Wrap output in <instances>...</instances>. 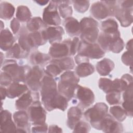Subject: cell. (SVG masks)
Wrapping results in <instances>:
<instances>
[{"instance_id": "obj_4", "label": "cell", "mask_w": 133, "mask_h": 133, "mask_svg": "<svg viewBox=\"0 0 133 133\" xmlns=\"http://www.w3.org/2000/svg\"><path fill=\"white\" fill-rule=\"evenodd\" d=\"M79 24L81 41L90 44L95 43L99 34L97 21L91 17H85L81 20Z\"/></svg>"}, {"instance_id": "obj_7", "label": "cell", "mask_w": 133, "mask_h": 133, "mask_svg": "<svg viewBox=\"0 0 133 133\" xmlns=\"http://www.w3.org/2000/svg\"><path fill=\"white\" fill-rule=\"evenodd\" d=\"M26 110L30 122L33 126L45 123L46 112L39 100L34 101Z\"/></svg>"}, {"instance_id": "obj_46", "label": "cell", "mask_w": 133, "mask_h": 133, "mask_svg": "<svg viewBox=\"0 0 133 133\" xmlns=\"http://www.w3.org/2000/svg\"><path fill=\"white\" fill-rule=\"evenodd\" d=\"M10 28L14 34H17L21 28L20 21L16 18H14L10 22Z\"/></svg>"}, {"instance_id": "obj_48", "label": "cell", "mask_w": 133, "mask_h": 133, "mask_svg": "<svg viewBox=\"0 0 133 133\" xmlns=\"http://www.w3.org/2000/svg\"><path fill=\"white\" fill-rule=\"evenodd\" d=\"M74 60H75V62L77 65L83 63L89 62V61L88 58L79 54H77V55L75 56L74 58Z\"/></svg>"}, {"instance_id": "obj_44", "label": "cell", "mask_w": 133, "mask_h": 133, "mask_svg": "<svg viewBox=\"0 0 133 133\" xmlns=\"http://www.w3.org/2000/svg\"><path fill=\"white\" fill-rule=\"evenodd\" d=\"M80 42L79 38L77 37H74L71 41L70 43V56H74L77 52L79 44Z\"/></svg>"}, {"instance_id": "obj_22", "label": "cell", "mask_w": 133, "mask_h": 133, "mask_svg": "<svg viewBox=\"0 0 133 133\" xmlns=\"http://www.w3.org/2000/svg\"><path fill=\"white\" fill-rule=\"evenodd\" d=\"M15 42V37L8 29L1 31L0 47L2 50L7 51L14 45Z\"/></svg>"}, {"instance_id": "obj_36", "label": "cell", "mask_w": 133, "mask_h": 133, "mask_svg": "<svg viewBox=\"0 0 133 133\" xmlns=\"http://www.w3.org/2000/svg\"><path fill=\"white\" fill-rule=\"evenodd\" d=\"M109 112L111 115L116 120L119 122L124 121L127 117V114L124 109L118 105H115L111 107Z\"/></svg>"}, {"instance_id": "obj_13", "label": "cell", "mask_w": 133, "mask_h": 133, "mask_svg": "<svg viewBox=\"0 0 133 133\" xmlns=\"http://www.w3.org/2000/svg\"><path fill=\"white\" fill-rule=\"evenodd\" d=\"M13 119L17 126V132H30V124L27 112L18 110L13 114Z\"/></svg>"}, {"instance_id": "obj_2", "label": "cell", "mask_w": 133, "mask_h": 133, "mask_svg": "<svg viewBox=\"0 0 133 133\" xmlns=\"http://www.w3.org/2000/svg\"><path fill=\"white\" fill-rule=\"evenodd\" d=\"M1 70L8 74L13 82L24 83L31 68L28 65H22L13 59L4 60L1 64Z\"/></svg>"}, {"instance_id": "obj_29", "label": "cell", "mask_w": 133, "mask_h": 133, "mask_svg": "<svg viewBox=\"0 0 133 133\" xmlns=\"http://www.w3.org/2000/svg\"><path fill=\"white\" fill-rule=\"evenodd\" d=\"M121 37V34L110 35L103 32L99 33L97 41L98 44L102 49L105 52L109 51L110 45L112 39L115 37Z\"/></svg>"}, {"instance_id": "obj_9", "label": "cell", "mask_w": 133, "mask_h": 133, "mask_svg": "<svg viewBox=\"0 0 133 133\" xmlns=\"http://www.w3.org/2000/svg\"><path fill=\"white\" fill-rule=\"evenodd\" d=\"M43 20L46 25L50 26H59L61 24V19L55 1H50L48 5L45 8Z\"/></svg>"}, {"instance_id": "obj_23", "label": "cell", "mask_w": 133, "mask_h": 133, "mask_svg": "<svg viewBox=\"0 0 133 133\" xmlns=\"http://www.w3.org/2000/svg\"><path fill=\"white\" fill-rule=\"evenodd\" d=\"M114 66L115 64L112 60L109 58H103L97 63L96 69L100 75L107 76L109 75Z\"/></svg>"}, {"instance_id": "obj_50", "label": "cell", "mask_w": 133, "mask_h": 133, "mask_svg": "<svg viewBox=\"0 0 133 133\" xmlns=\"http://www.w3.org/2000/svg\"><path fill=\"white\" fill-rule=\"evenodd\" d=\"M0 92H1V99L2 101L4 100L6 97H7V92H6V88L4 86H1L0 88Z\"/></svg>"}, {"instance_id": "obj_11", "label": "cell", "mask_w": 133, "mask_h": 133, "mask_svg": "<svg viewBox=\"0 0 133 133\" xmlns=\"http://www.w3.org/2000/svg\"><path fill=\"white\" fill-rule=\"evenodd\" d=\"M71 40L66 39L62 42L55 43L50 47L48 54L51 58L60 59L70 56V43Z\"/></svg>"}, {"instance_id": "obj_39", "label": "cell", "mask_w": 133, "mask_h": 133, "mask_svg": "<svg viewBox=\"0 0 133 133\" xmlns=\"http://www.w3.org/2000/svg\"><path fill=\"white\" fill-rule=\"evenodd\" d=\"M71 2L73 5L75 10L79 13H84L86 12L90 5L89 1H72Z\"/></svg>"}, {"instance_id": "obj_43", "label": "cell", "mask_w": 133, "mask_h": 133, "mask_svg": "<svg viewBox=\"0 0 133 133\" xmlns=\"http://www.w3.org/2000/svg\"><path fill=\"white\" fill-rule=\"evenodd\" d=\"M13 82L11 77L7 73L3 71L1 72L0 83L1 86L4 87L8 86Z\"/></svg>"}, {"instance_id": "obj_31", "label": "cell", "mask_w": 133, "mask_h": 133, "mask_svg": "<svg viewBox=\"0 0 133 133\" xmlns=\"http://www.w3.org/2000/svg\"><path fill=\"white\" fill-rule=\"evenodd\" d=\"M15 11L14 6L10 3L2 2L0 4V18L4 20H9Z\"/></svg>"}, {"instance_id": "obj_18", "label": "cell", "mask_w": 133, "mask_h": 133, "mask_svg": "<svg viewBox=\"0 0 133 133\" xmlns=\"http://www.w3.org/2000/svg\"><path fill=\"white\" fill-rule=\"evenodd\" d=\"M1 132H16L17 126L12 119L11 113L7 110L1 112Z\"/></svg>"}, {"instance_id": "obj_16", "label": "cell", "mask_w": 133, "mask_h": 133, "mask_svg": "<svg viewBox=\"0 0 133 133\" xmlns=\"http://www.w3.org/2000/svg\"><path fill=\"white\" fill-rule=\"evenodd\" d=\"M91 15L97 20H102L111 16L108 6L104 1L96 2L93 3L90 7Z\"/></svg>"}, {"instance_id": "obj_10", "label": "cell", "mask_w": 133, "mask_h": 133, "mask_svg": "<svg viewBox=\"0 0 133 133\" xmlns=\"http://www.w3.org/2000/svg\"><path fill=\"white\" fill-rule=\"evenodd\" d=\"M44 72L39 66H34L24 83L30 90L37 91L41 87V82L44 76Z\"/></svg>"}, {"instance_id": "obj_5", "label": "cell", "mask_w": 133, "mask_h": 133, "mask_svg": "<svg viewBox=\"0 0 133 133\" xmlns=\"http://www.w3.org/2000/svg\"><path fill=\"white\" fill-rule=\"evenodd\" d=\"M108 112V107L105 103L98 102L86 110L84 116L93 128L100 130L101 124Z\"/></svg>"}, {"instance_id": "obj_14", "label": "cell", "mask_w": 133, "mask_h": 133, "mask_svg": "<svg viewBox=\"0 0 133 133\" xmlns=\"http://www.w3.org/2000/svg\"><path fill=\"white\" fill-rule=\"evenodd\" d=\"M100 130L104 132H122L123 126L119 122L108 113L101 124Z\"/></svg>"}, {"instance_id": "obj_49", "label": "cell", "mask_w": 133, "mask_h": 133, "mask_svg": "<svg viewBox=\"0 0 133 133\" xmlns=\"http://www.w3.org/2000/svg\"><path fill=\"white\" fill-rule=\"evenodd\" d=\"M48 132H62V129L56 125H51L49 127L48 129Z\"/></svg>"}, {"instance_id": "obj_37", "label": "cell", "mask_w": 133, "mask_h": 133, "mask_svg": "<svg viewBox=\"0 0 133 133\" xmlns=\"http://www.w3.org/2000/svg\"><path fill=\"white\" fill-rule=\"evenodd\" d=\"M124 41L121 37H115L112 39L110 45L109 51L116 54L119 53L124 49Z\"/></svg>"}, {"instance_id": "obj_19", "label": "cell", "mask_w": 133, "mask_h": 133, "mask_svg": "<svg viewBox=\"0 0 133 133\" xmlns=\"http://www.w3.org/2000/svg\"><path fill=\"white\" fill-rule=\"evenodd\" d=\"M28 90L29 88L25 83L12 82L6 88L7 97L10 99H14L21 96Z\"/></svg>"}, {"instance_id": "obj_6", "label": "cell", "mask_w": 133, "mask_h": 133, "mask_svg": "<svg viewBox=\"0 0 133 133\" xmlns=\"http://www.w3.org/2000/svg\"><path fill=\"white\" fill-rule=\"evenodd\" d=\"M73 98L74 100L72 102L83 109L90 107L95 99V95L90 88L79 85H77L75 90Z\"/></svg>"}, {"instance_id": "obj_8", "label": "cell", "mask_w": 133, "mask_h": 133, "mask_svg": "<svg viewBox=\"0 0 133 133\" xmlns=\"http://www.w3.org/2000/svg\"><path fill=\"white\" fill-rule=\"evenodd\" d=\"M78 54L92 59H98L104 57L105 52L97 43H88L80 41L77 50Z\"/></svg>"}, {"instance_id": "obj_40", "label": "cell", "mask_w": 133, "mask_h": 133, "mask_svg": "<svg viewBox=\"0 0 133 133\" xmlns=\"http://www.w3.org/2000/svg\"><path fill=\"white\" fill-rule=\"evenodd\" d=\"M106 100L110 105L119 104L121 102V92L112 91L107 94Z\"/></svg>"}, {"instance_id": "obj_47", "label": "cell", "mask_w": 133, "mask_h": 133, "mask_svg": "<svg viewBox=\"0 0 133 133\" xmlns=\"http://www.w3.org/2000/svg\"><path fill=\"white\" fill-rule=\"evenodd\" d=\"M48 126L45 123L44 124L33 126L31 128V132H46L48 131Z\"/></svg>"}, {"instance_id": "obj_30", "label": "cell", "mask_w": 133, "mask_h": 133, "mask_svg": "<svg viewBox=\"0 0 133 133\" xmlns=\"http://www.w3.org/2000/svg\"><path fill=\"white\" fill-rule=\"evenodd\" d=\"M58 6L59 13L62 18L66 19L71 17L72 15L71 1H55Z\"/></svg>"}, {"instance_id": "obj_25", "label": "cell", "mask_w": 133, "mask_h": 133, "mask_svg": "<svg viewBox=\"0 0 133 133\" xmlns=\"http://www.w3.org/2000/svg\"><path fill=\"white\" fill-rule=\"evenodd\" d=\"M28 38L32 49H36L38 46L44 45L47 42L44 37L43 31L28 33Z\"/></svg>"}, {"instance_id": "obj_1", "label": "cell", "mask_w": 133, "mask_h": 133, "mask_svg": "<svg viewBox=\"0 0 133 133\" xmlns=\"http://www.w3.org/2000/svg\"><path fill=\"white\" fill-rule=\"evenodd\" d=\"M79 82V78L74 71H66L60 77L57 84L58 92L63 96L68 101L73 98L75 90Z\"/></svg>"}, {"instance_id": "obj_32", "label": "cell", "mask_w": 133, "mask_h": 133, "mask_svg": "<svg viewBox=\"0 0 133 133\" xmlns=\"http://www.w3.org/2000/svg\"><path fill=\"white\" fill-rule=\"evenodd\" d=\"M95 70V67L92 64L86 62L78 64L75 68V72L79 77H85L92 74Z\"/></svg>"}, {"instance_id": "obj_52", "label": "cell", "mask_w": 133, "mask_h": 133, "mask_svg": "<svg viewBox=\"0 0 133 133\" xmlns=\"http://www.w3.org/2000/svg\"><path fill=\"white\" fill-rule=\"evenodd\" d=\"M35 3H36L37 4H38L39 5L41 6H44L46 5L48 3H49L50 1H34Z\"/></svg>"}, {"instance_id": "obj_17", "label": "cell", "mask_w": 133, "mask_h": 133, "mask_svg": "<svg viewBox=\"0 0 133 133\" xmlns=\"http://www.w3.org/2000/svg\"><path fill=\"white\" fill-rule=\"evenodd\" d=\"M114 16L119 21L121 26H129L132 22V8L122 7L119 3Z\"/></svg>"}, {"instance_id": "obj_45", "label": "cell", "mask_w": 133, "mask_h": 133, "mask_svg": "<svg viewBox=\"0 0 133 133\" xmlns=\"http://www.w3.org/2000/svg\"><path fill=\"white\" fill-rule=\"evenodd\" d=\"M122 108L125 111L127 116L130 117L132 116V100H124Z\"/></svg>"}, {"instance_id": "obj_27", "label": "cell", "mask_w": 133, "mask_h": 133, "mask_svg": "<svg viewBox=\"0 0 133 133\" xmlns=\"http://www.w3.org/2000/svg\"><path fill=\"white\" fill-rule=\"evenodd\" d=\"M47 28V25L39 17L32 18L26 22V28L30 32H41Z\"/></svg>"}, {"instance_id": "obj_51", "label": "cell", "mask_w": 133, "mask_h": 133, "mask_svg": "<svg viewBox=\"0 0 133 133\" xmlns=\"http://www.w3.org/2000/svg\"><path fill=\"white\" fill-rule=\"evenodd\" d=\"M126 48L127 50L132 51V39H130L126 44Z\"/></svg>"}, {"instance_id": "obj_21", "label": "cell", "mask_w": 133, "mask_h": 133, "mask_svg": "<svg viewBox=\"0 0 133 133\" xmlns=\"http://www.w3.org/2000/svg\"><path fill=\"white\" fill-rule=\"evenodd\" d=\"M63 25L65 31L71 36H75L80 35L81 26L79 22L77 19L73 17H69L65 19Z\"/></svg>"}, {"instance_id": "obj_24", "label": "cell", "mask_w": 133, "mask_h": 133, "mask_svg": "<svg viewBox=\"0 0 133 133\" xmlns=\"http://www.w3.org/2000/svg\"><path fill=\"white\" fill-rule=\"evenodd\" d=\"M118 27V26L117 22L113 18H109L103 21L100 24L101 32L110 35L120 34Z\"/></svg>"}, {"instance_id": "obj_33", "label": "cell", "mask_w": 133, "mask_h": 133, "mask_svg": "<svg viewBox=\"0 0 133 133\" xmlns=\"http://www.w3.org/2000/svg\"><path fill=\"white\" fill-rule=\"evenodd\" d=\"M52 60L56 62L61 69L64 71H71L75 68V62L71 56L60 59H54Z\"/></svg>"}, {"instance_id": "obj_35", "label": "cell", "mask_w": 133, "mask_h": 133, "mask_svg": "<svg viewBox=\"0 0 133 133\" xmlns=\"http://www.w3.org/2000/svg\"><path fill=\"white\" fill-rule=\"evenodd\" d=\"M44 72L46 75L54 78L60 75L63 71L56 62L51 60L45 67Z\"/></svg>"}, {"instance_id": "obj_3", "label": "cell", "mask_w": 133, "mask_h": 133, "mask_svg": "<svg viewBox=\"0 0 133 133\" xmlns=\"http://www.w3.org/2000/svg\"><path fill=\"white\" fill-rule=\"evenodd\" d=\"M39 90L43 105L47 111H51V104L59 93L56 80L45 74L42 79Z\"/></svg>"}, {"instance_id": "obj_41", "label": "cell", "mask_w": 133, "mask_h": 133, "mask_svg": "<svg viewBox=\"0 0 133 133\" xmlns=\"http://www.w3.org/2000/svg\"><path fill=\"white\" fill-rule=\"evenodd\" d=\"M73 130V132H89L90 130V126L88 123L79 121Z\"/></svg>"}, {"instance_id": "obj_26", "label": "cell", "mask_w": 133, "mask_h": 133, "mask_svg": "<svg viewBox=\"0 0 133 133\" xmlns=\"http://www.w3.org/2000/svg\"><path fill=\"white\" fill-rule=\"evenodd\" d=\"M29 52L23 49L18 43H16L6 51V57L12 59L25 58L28 56Z\"/></svg>"}, {"instance_id": "obj_34", "label": "cell", "mask_w": 133, "mask_h": 133, "mask_svg": "<svg viewBox=\"0 0 133 133\" xmlns=\"http://www.w3.org/2000/svg\"><path fill=\"white\" fill-rule=\"evenodd\" d=\"M16 16L20 22H27L32 18V14L28 7L20 5L17 8Z\"/></svg>"}, {"instance_id": "obj_42", "label": "cell", "mask_w": 133, "mask_h": 133, "mask_svg": "<svg viewBox=\"0 0 133 133\" xmlns=\"http://www.w3.org/2000/svg\"><path fill=\"white\" fill-rule=\"evenodd\" d=\"M122 62L126 65L129 66L131 68L132 62V51L127 50L124 52L121 57Z\"/></svg>"}, {"instance_id": "obj_28", "label": "cell", "mask_w": 133, "mask_h": 133, "mask_svg": "<svg viewBox=\"0 0 133 133\" xmlns=\"http://www.w3.org/2000/svg\"><path fill=\"white\" fill-rule=\"evenodd\" d=\"M51 60V57L49 54L35 51L30 57V62L34 66H41L47 64Z\"/></svg>"}, {"instance_id": "obj_15", "label": "cell", "mask_w": 133, "mask_h": 133, "mask_svg": "<svg viewBox=\"0 0 133 133\" xmlns=\"http://www.w3.org/2000/svg\"><path fill=\"white\" fill-rule=\"evenodd\" d=\"M43 33L47 41L52 45L61 42L64 32L60 26H50L43 30Z\"/></svg>"}, {"instance_id": "obj_38", "label": "cell", "mask_w": 133, "mask_h": 133, "mask_svg": "<svg viewBox=\"0 0 133 133\" xmlns=\"http://www.w3.org/2000/svg\"><path fill=\"white\" fill-rule=\"evenodd\" d=\"M99 88L105 93L108 94L113 91L112 81L108 78L102 77L99 80Z\"/></svg>"}, {"instance_id": "obj_20", "label": "cell", "mask_w": 133, "mask_h": 133, "mask_svg": "<svg viewBox=\"0 0 133 133\" xmlns=\"http://www.w3.org/2000/svg\"><path fill=\"white\" fill-rule=\"evenodd\" d=\"M83 115L81 109L78 107H72L68 111L66 125L70 129H73Z\"/></svg>"}, {"instance_id": "obj_12", "label": "cell", "mask_w": 133, "mask_h": 133, "mask_svg": "<svg viewBox=\"0 0 133 133\" xmlns=\"http://www.w3.org/2000/svg\"><path fill=\"white\" fill-rule=\"evenodd\" d=\"M39 98L38 92L28 90L16 101V109L17 110L25 111L34 101L39 100Z\"/></svg>"}]
</instances>
